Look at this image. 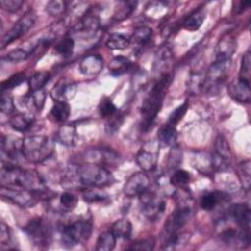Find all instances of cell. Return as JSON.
Wrapping results in <instances>:
<instances>
[{
  "mask_svg": "<svg viewBox=\"0 0 251 251\" xmlns=\"http://www.w3.org/2000/svg\"><path fill=\"white\" fill-rule=\"evenodd\" d=\"M1 184L2 186L20 187L45 196L47 188L41 176L31 170H23L14 164L3 163L1 166ZM45 198H47L45 196Z\"/></svg>",
  "mask_w": 251,
  "mask_h": 251,
  "instance_id": "obj_1",
  "label": "cell"
},
{
  "mask_svg": "<svg viewBox=\"0 0 251 251\" xmlns=\"http://www.w3.org/2000/svg\"><path fill=\"white\" fill-rule=\"evenodd\" d=\"M172 77L169 73H165L160 75L158 80L150 89L146 98L141 106V128L143 130L149 129L153 122L157 118L159 112L162 109L163 101L166 96L167 90L171 83Z\"/></svg>",
  "mask_w": 251,
  "mask_h": 251,
  "instance_id": "obj_2",
  "label": "cell"
},
{
  "mask_svg": "<svg viewBox=\"0 0 251 251\" xmlns=\"http://www.w3.org/2000/svg\"><path fill=\"white\" fill-rule=\"evenodd\" d=\"M193 214L191 204L182 202L169 216L163 230V246L166 249H174L181 242H184V233H180V229L190 220Z\"/></svg>",
  "mask_w": 251,
  "mask_h": 251,
  "instance_id": "obj_3",
  "label": "cell"
},
{
  "mask_svg": "<svg viewBox=\"0 0 251 251\" xmlns=\"http://www.w3.org/2000/svg\"><path fill=\"white\" fill-rule=\"evenodd\" d=\"M62 244L72 248L87 241L92 232V219L90 216H75L69 218L59 226Z\"/></svg>",
  "mask_w": 251,
  "mask_h": 251,
  "instance_id": "obj_4",
  "label": "cell"
},
{
  "mask_svg": "<svg viewBox=\"0 0 251 251\" xmlns=\"http://www.w3.org/2000/svg\"><path fill=\"white\" fill-rule=\"evenodd\" d=\"M54 153V142L45 135H29L23 139V155L29 163L46 161Z\"/></svg>",
  "mask_w": 251,
  "mask_h": 251,
  "instance_id": "obj_5",
  "label": "cell"
},
{
  "mask_svg": "<svg viewBox=\"0 0 251 251\" xmlns=\"http://www.w3.org/2000/svg\"><path fill=\"white\" fill-rule=\"evenodd\" d=\"M75 173L78 182L86 187L102 188L115 180L113 175L104 166L93 163L79 165Z\"/></svg>",
  "mask_w": 251,
  "mask_h": 251,
  "instance_id": "obj_6",
  "label": "cell"
},
{
  "mask_svg": "<svg viewBox=\"0 0 251 251\" xmlns=\"http://www.w3.org/2000/svg\"><path fill=\"white\" fill-rule=\"evenodd\" d=\"M24 230L29 240L38 247H48L52 242V226L48 220L42 217L31 219L24 227Z\"/></svg>",
  "mask_w": 251,
  "mask_h": 251,
  "instance_id": "obj_7",
  "label": "cell"
},
{
  "mask_svg": "<svg viewBox=\"0 0 251 251\" xmlns=\"http://www.w3.org/2000/svg\"><path fill=\"white\" fill-rule=\"evenodd\" d=\"M0 194L3 198L22 208H30L35 206L40 196L38 193L25 188L2 185L0 189Z\"/></svg>",
  "mask_w": 251,
  "mask_h": 251,
  "instance_id": "obj_8",
  "label": "cell"
},
{
  "mask_svg": "<svg viewBox=\"0 0 251 251\" xmlns=\"http://www.w3.org/2000/svg\"><path fill=\"white\" fill-rule=\"evenodd\" d=\"M36 15L32 10L25 12L15 24L14 25L3 35L1 39V47L4 48L11 44L15 40L23 36L35 23Z\"/></svg>",
  "mask_w": 251,
  "mask_h": 251,
  "instance_id": "obj_9",
  "label": "cell"
},
{
  "mask_svg": "<svg viewBox=\"0 0 251 251\" xmlns=\"http://www.w3.org/2000/svg\"><path fill=\"white\" fill-rule=\"evenodd\" d=\"M140 196L142 214L151 222L158 221L166 211V201L162 197L147 191Z\"/></svg>",
  "mask_w": 251,
  "mask_h": 251,
  "instance_id": "obj_10",
  "label": "cell"
},
{
  "mask_svg": "<svg viewBox=\"0 0 251 251\" xmlns=\"http://www.w3.org/2000/svg\"><path fill=\"white\" fill-rule=\"evenodd\" d=\"M84 159L87 163H93L98 165H111L117 166L120 164L121 157L119 154L111 148H92L85 152Z\"/></svg>",
  "mask_w": 251,
  "mask_h": 251,
  "instance_id": "obj_11",
  "label": "cell"
},
{
  "mask_svg": "<svg viewBox=\"0 0 251 251\" xmlns=\"http://www.w3.org/2000/svg\"><path fill=\"white\" fill-rule=\"evenodd\" d=\"M150 180L145 172L132 175L124 185V193L128 197L140 196L149 188Z\"/></svg>",
  "mask_w": 251,
  "mask_h": 251,
  "instance_id": "obj_12",
  "label": "cell"
},
{
  "mask_svg": "<svg viewBox=\"0 0 251 251\" xmlns=\"http://www.w3.org/2000/svg\"><path fill=\"white\" fill-rule=\"evenodd\" d=\"M2 154L7 157V163L13 164L23 155V139L15 136H2L1 139Z\"/></svg>",
  "mask_w": 251,
  "mask_h": 251,
  "instance_id": "obj_13",
  "label": "cell"
},
{
  "mask_svg": "<svg viewBox=\"0 0 251 251\" xmlns=\"http://www.w3.org/2000/svg\"><path fill=\"white\" fill-rule=\"evenodd\" d=\"M135 161L143 172H152L157 167L158 150H153L147 146H144L136 154Z\"/></svg>",
  "mask_w": 251,
  "mask_h": 251,
  "instance_id": "obj_14",
  "label": "cell"
},
{
  "mask_svg": "<svg viewBox=\"0 0 251 251\" xmlns=\"http://www.w3.org/2000/svg\"><path fill=\"white\" fill-rule=\"evenodd\" d=\"M230 216L240 229L250 230L251 211L249 205L246 203H237L230 207Z\"/></svg>",
  "mask_w": 251,
  "mask_h": 251,
  "instance_id": "obj_15",
  "label": "cell"
},
{
  "mask_svg": "<svg viewBox=\"0 0 251 251\" xmlns=\"http://www.w3.org/2000/svg\"><path fill=\"white\" fill-rule=\"evenodd\" d=\"M228 93L233 100L248 104L251 99L250 82L238 78L228 85Z\"/></svg>",
  "mask_w": 251,
  "mask_h": 251,
  "instance_id": "obj_16",
  "label": "cell"
},
{
  "mask_svg": "<svg viewBox=\"0 0 251 251\" xmlns=\"http://www.w3.org/2000/svg\"><path fill=\"white\" fill-rule=\"evenodd\" d=\"M103 69V59L98 54L85 56L79 62V71L84 75H95Z\"/></svg>",
  "mask_w": 251,
  "mask_h": 251,
  "instance_id": "obj_17",
  "label": "cell"
},
{
  "mask_svg": "<svg viewBox=\"0 0 251 251\" xmlns=\"http://www.w3.org/2000/svg\"><path fill=\"white\" fill-rule=\"evenodd\" d=\"M100 27V21L94 15H83L79 23L75 27V30L78 34H83L84 36L94 35Z\"/></svg>",
  "mask_w": 251,
  "mask_h": 251,
  "instance_id": "obj_18",
  "label": "cell"
},
{
  "mask_svg": "<svg viewBox=\"0 0 251 251\" xmlns=\"http://www.w3.org/2000/svg\"><path fill=\"white\" fill-rule=\"evenodd\" d=\"M236 50V42L233 38L225 37L216 45L215 55L217 60H230Z\"/></svg>",
  "mask_w": 251,
  "mask_h": 251,
  "instance_id": "obj_19",
  "label": "cell"
},
{
  "mask_svg": "<svg viewBox=\"0 0 251 251\" xmlns=\"http://www.w3.org/2000/svg\"><path fill=\"white\" fill-rule=\"evenodd\" d=\"M56 138L61 144L67 147H72L75 145L77 141V133L75 126L73 125L61 126L56 133Z\"/></svg>",
  "mask_w": 251,
  "mask_h": 251,
  "instance_id": "obj_20",
  "label": "cell"
},
{
  "mask_svg": "<svg viewBox=\"0 0 251 251\" xmlns=\"http://www.w3.org/2000/svg\"><path fill=\"white\" fill-rule=\"evenodd\" d=\"M76 92L75 83H66L60 81L52 90V96L56 101H68L75 96Z\"/></svg>",
  "mask_w": 251,
  "mask_h": 251,
  "instance_id": "obj_21",
  "label": "cell"
},
{
  "mask_svg": "<svg viewBox=\"0 0 251 251\" xmlns=\"http://www.w3.org/2000/svg\"><path fill=\"white\" fill-rule=\"evenodd\" d=\"M33 123H34L33 117L24 113H17L13 115L9 120V124L11 127L14 130L20 131V132H25L28 130L32 126Z\"/></svg>",
  "mask_w": 251,
  "mask_h": 251,
  "instance_id": "obj_22",
  "label": "cell"
},
{
  "mask_svg": "<svg viewBox=\"0 0 251 251\" xmlns=\"http://www.w3.org/2000/svg\"><path fill=\"white\" fill-rule=\"evenodd\" d=\"M205 20V11L199 8L190 13L182 23V27L189 31H195L199 29Z\"/></svg>",
  "mask_w": 251,
  "mask_h": 251,
  "instance_id": "obj_23",
  "label": "cell"
},
{
  "mask_svg": "<svg viewBox=\"0 0 251 251\" xmlns=\"http://www.w3.org/2000/svg\"><path fill=\"white\" fill-rule=\"evenodd\" d=\"M71 114V107L66 101H55L50 111V118L57 123H65Z\"/></svg>",
  "mask_w": 251,
  "mask_h": 251,
  "instance_id": "obj_24",
  "label": "cell"
},
{
  "mask_svg": "<svg viewBox=\"0 0 251 251\" xmlns=\"http://www.w3.org/2000/svg\"><path fill=\"white\" fill-rule=\"evenodd\" d=\"M176 126L166 123L158 131V143L162 146H173L176 140Z\"/></svg>",
  "mask_w": 251,
  "mask_h": 251,
  "instance_id": "obj_25",
  "label": "cell"
},
{
  "mask_svg": "<svg viewBox=\"0 0 251 251\" xmlns=\"http://www.w3.org/2000/svg\"><path fill=\"white\" fill-rule=\"evenodd\" d=\"M225 194L221 191H210L202 195L200 199V206L203 210H213L222 200H224Z\"/></svg>",
  "mask_w": 251,
  "mask_h": 251,
  "instance_id": "obj_26",
  "label": "cell"
},
{
  "mask_svg": "<svg viewBox=\"0 0 251 251\" xmlns=\"http://www.w3.org/2000/svg\"><path fill=\"white\" fill-rule=\"evenodd\" d=\"M131 67V62L123 56H118L113 58L109 62V70L114 75H121L126 73Z\"/></svg>",
  "mask_w": 251,
  "mask_h": 251,
  "instance_id": "obj_27",
  "label": "cell"
},
{
  "mask_svg": "<svg viewBox=\"0 0 251 251\" xmlns=\"http://www.w3.org/2000/svg\"><path fill=\"white\" fill-rule=\"evenodd\" d=\"M82 198L87 203H104L108 200L109 195L99 187H91L82 191Z\"/></svg>",
  "mask_w": 251,
  "mask_h": 251,
  "instance_id": "obj_28",
  "label": "cell"
},
{
  "mask_svg": "<svg viewBox=\"0 0 251 251\" xmlns=\"http://www.w3.org/2000/svg\"><path fill=\"white\" fill-rule=\"evenodd\" d=\"M111 231L118 238H128L132 231V225L127 219H120L113 224Z\"/></svg>",
  "mask_w": 251,
  "mask_h": 251,
  "instance_id": "obj_29",
  "label": "cell"
},
{
  "mask_svg": "<svg viewBox=\"0 0 251 251\" xmlns=\"http://www.w3.org/2000/svg\"><path fill=\"white\" fill-rule=\"evenodd\" d=\"M116 240L117 237L112 231H105L98 236L95 249L97 251H111L116 246Z\"/></svg>",
  "mask_w": 251,
  "mask_h": 251,
  "instance_id": "obj_30",
  "label": "cell"
},
{
  "mask_svg": "<svg viewBox=\"0 0 251 251\" xmlns=\"http://www.w3.org/2000/svg\"><path fill=\"white\" fill-rule=\"evenodd\" d=\"M215 154L224 159L226 162L229 164L231 160V150L229 144L225 136L218 135L215 140Z\"/></svg>",
  "mask_w": 251,
  "mask_h": 251,
  "instance_id": "obj_31",
  "label": "cell"
},
{
  "mask_svg": "<svg viewBox=\"0 0 251 251\" xmlns=\"http://www.w3.org/2000/svg\"><path fill=\"white\" fill-rule=\"evenodd\" d=\"M190 174L185 170H176L170 178V182L173 186L180 189H184L189 185L190 182Z\"/></svg>",
  "mask_w": 251,
  "mask_h": 251,
  "instance_id": "obj_32",
  "label": "cell"
},
{
  "mask_svg": "<svg viewBox=\"0 0 251 251\" xmlns=\"http://www.w3.org/2000/svg\"><path fill=\"white\" fill-rule=\"evenodd\" d=\"M152 34L153 31L150 27L148 26H139L138 28H136L131 36L132 42L138 46V47H142L144 45H146L152 38Z\"/></svg>",
  "mask_w": 251,
  "mask_h": 251,
  "instance_id": "obj_33",
  "label": "cell"
},
{
  "mask_svg": "<svg viewBox=\"0 0 251 251\" xmlns=\"http://www.w3.org/2000/svg\"><path fill=\"white\" fill-rule=\"evenodd\" d=\"M50 74L45 71L37 72L28 79V86L31 92L43 89V86L49 81Z\"/></svg>",
  "mask_w": 251,
  "mask_h": 251,
  "instance_id": "obj_34",
  "label": "cell"
},
{
  "mask_svg": "<svg viewBox=\"0 0 251 251\" xmlns=\"http://www.w3.org/2000/svg\"><path fill=\"white\" fill-rule=\"evenodd\" d=\"M130 44V40L123 34L112 33L106 40V46L112 50H124Z\"/></svg>",
  "mask_w": 251,
  "mask_h": 251,
  "instance_id": "obj_35",
  "label": "cell"
},
{
  "mask_svg": "<svg viewBox=\"0 0 251 251\" xmlns=\"http://www.w3.org/2000/svg\"><path fill=\"white\" fill-rule=\"evenodd\" d=\"M206 82V75L201 73L192 74L188 81V89L192 94H200L204 92Z\"/></svg>",
  "mask_w": 251,
  "mask_h": 251,
  "instance_id": "obj_36",
  "label": "cell"
},
{
  "mask_svg": "<svg viewBox=\"0 0 251 251\" xmlns=\"http://www.w3.org/2000/svg\"><path fill=\"white\" fill-rule=\"evenodd\" d=\"M58 202H59V208L63 212H70L76 206L77 197L73 192L66 191L59 195Z\"/></svg>",
  "mask_w": 251,
  "mask_h": 251,
  "instance_id": "obj_37",
  "label": "cell"
},
{
  "mask_svg": "<svg viewBox=\"0 0 251 251\" xmlns=\"http://www.w3.org/2000/svg\"><path fill=\"white\" fill-rule=\"evenodd\" d=\"M136 4L137 3L133 2V1L121 2L120 7L117 8V10L115 11L114 20L117 22H122V21L126 20V18H128L131 15V13L133 12V10L135 9Z\"/></svg>",
  "mask_w": 251,
  "mask_h": 251,
  "instance_id": "obj_38",
  "label": "cell"
},
{
  "mask_svg": "<svg viewBox=\"0 0 251 251\" xmlns=\"http://www.w3.org/2000/svg\"><path fill=\"white\" fill-rule=\"evenodd\" d=\"M250 161L246 160L241 162L238 165L237 171H238V176L240 178V181L242 183L243 188L249 189L251 185V167H250Z\"/></svg>",
  "mask_w": 251,
  "mask_h": 251,
  "instance_id": "obj_39",
  "label": "cell"
},
{
  "mask_svg": "<svg viewBox=\"0 0 251 251\" xmlns=\"http://www.w3.org/2000/svg\"><path fill=\"white\" fill-rule=\"evenodd\" d=\"M182 162V151L177 145H173L167 158V168L169 171L175 170Z\"/></svg>",
  "mask_w": 251,
  "mask_h": 251,
  "instance_id": "obj_40",
  "label": "cell"
},
{
  "mask_svg": "<svg viewBox=\"0 0 251 251\" xmlns=\"http://www.w3.org/2000/svg\"><path fill=\"white\" fill-rule=\"evenodd\" d=\"M117 112H118V109L110 98H107V97L103 98L98 105V113L102 118L109 119L113 117Z\"/></svg>",
  "mask_w": 251,
  "mask_h": 251,
  "instance_id": "obj_41",
  "label": "cell"
},
{
  "mask_svg": "<svg viewBox=\"0 0 251 251\" xmlns=\"http://www.w3.org/2000/svg\"><path fill=\"white\" fill-rule=\"evenodd\" d=\"M75 48V41L72 37H65L62 40H60L57 45L55 46V51L63 56V57H69L73 54Z\"/></svg>",
  "mask_w": 251,
  "mask_h": 251,
  "instance_id": "obj_42",
  "label": "cell"
},
{
  "mask_svg": "<svg viewBox=\"0 0 251 251\" xmlns=\"http://www.w3.org/2000/svg\"><path fill=\"white\" fill-rule=\"evenodd\" d=\"M172 51L170 48L168 47H163L161 48L157 53H156V56H155V61H154V67L156 68V71L157 70H161L163 69L164 67H166L170 60L172 59Z\"/></svg>",
  "mask_w": 251,
  "mask_h": 251,
  "instance_id": "obj_43",
  "label": "cell"
},
{
  "mask_svg": "<svg viewBox=\"0 0 251 251\" xmlns=\"http://www.w3.org/2000/svg\"><path fill=\"white\" fill-rule=\"evenodd\" d=\"M250 70H251V54H250V50L248 49L242 56L238 78L250 82V75H251Z\"/></svg>",
  "mask_w": 251,
  "mask_h": 251,
  "instance_id": "obj_44",
  "label": "cell"
},
{
  "mask_svg": "<svg viewBox=\"0 0 251 251\" xmlns=\"http://www.w3.org/2000/svg\"><path fill=\"white\" fill-rule=\"evenodd\" d=\"M67 10V3L62 0H51L46 4V12L51 17H61Z\"/></svg>",
  "mask_w": 251,
  "mask_h": 251,
  "instance_id": "obj_45",
  "label": "cell"
},
{
  "mask_svg": "<svg viewBox=\"0 0 251 251\" xmlns=\"http://www.w3.org/2000/svg\"><path fill=\"white\" fill-rule=\"evenodd\" d=\"M188 107H189V104L187 101H184L181 105H179L178 107H176L172 113L171 115L169 116V119H168V124L169 125H172L174 126H176L181 120L182 118L184 117V115L186 114L187 110H188Z\"/></svg>",
  "mask_w": 251,
  "mask_h": 251,
  "instance_id": "obj_46",
  "label": "cell"
},
{
  "mask_svg": "<svg viewBox=\"0 0 251 251\" xmlns=\"http://www.w3.org/2000/svg\"><path fill=\"white\" fill-rule=\"evenodd\" d=\"M25 75L24 73H18V74L13 75L12 76H10L9 78H7L5 81L2 82V84H1L2 93L5 90L17 87L18 85L23 83L25 81Z\"/></svg>",
  "mask_w": 251,
  "mask_h": 251,
  "instance_id": "obj_47",
  "label": "cell"
},
{
  "mask_svg": "<svg viewBox=\"0 0 251 251\" xmlns=\"http://www.w3.org/2000/svg\"><path fill=\"white\" fill-rule=\"evenodd\" d=\"M45 98H46L45 91H44L43 89H40V90L33 91V92L30 93L29 102L32 104V106H33L37 111H41V109H42L43 106H44Z\"/></svg>",
  "mask_w": 251,
  "mask_h": 251,
  "instance_id": "obj_48",
  "label": "cell"
},
{
  "mask_svg": "<svg viewBox=\"0 0 251 251\" xmlns=\"http://www.w3.org/2000/svg\"><path fill=\"white\" fill-rule=\"evenodd\" d=\"M123 115L122 114H120L119 112H117L113 117H111V118H109L108 120V122H107V124H106V126H105V129H106V131L110 134H113L114 132H116L119 128H120V126H121V125H122V123H123Z\"/></svg>",
  "mask_w": 251,
  "mask_h": 251,
  "instance_id": "obj_49",
  "label": "cell"
},
{
  "mask_svg": "<svg viewBox=\"0 0 251 251\" xmlns=\"http://www.w3.org/2000/svg\"><path fill=\"white\" fill-rule=\"evenodd\" d=\"M28 52H26L25 50L22 49V48H17L14 49L12 51H10L4 58L3 60H6L8 62H13V63H17L20 61H24L28 57Z\"/></svg>",
  "mask_w": 251,
  "mask_h": 251,
  "instance_id": "obj_50",
  "label": "cell"
},
{
  "mask_svg": "<svg viewBox=\"0 0 251 251\" xmlns=\"http://www.w3.org/2000/svg\"><path fill=\"white\" fill-rule=\"evenodd\" d=\"M0 109H1V112L5 115H11L15 112V104L13 102V99L9 95L2 94Z\"/></svg>",
  "mask_w": 251,
  "mask_h": 251,
  "instance_id": "obj_51",
  "label": "cell"
},
{
  "mask_svg": "<svg viewBox=\"0 0 251 251\" xmlns=\"http://www.w3.org/2000/svg\"><path fill=\"white\" fill-rule=\"evenodd\" d=\"M155 241L153 238H144L138 241H135L134 243L131 244L129 249L133 250H144V251H151L154 248Z\"/></svg>",
  "mask_w": 251,
  "mask_h": 251,
  "instance_id": "obj_52",
  "label": "cell"
},
{
  "mask_svg": "<svg viewBox=\"0 0 251 251\" xmlns=\"http://www.w3.org/2000/svg\"><path fill=\"white\" fill-rule=\"evenodd\" d=\"M24 1L23 0H2L0 1V6L3 10L10 12V13H15L21 9L23 6Z\"/></svg>",
  "mask_w": 251,
  "mask_h": 251,
  "instance_id": "obj_53",
  "label": "cell"
},
{
  "mask_svg": "<svg viewBox=\"0 0 251 251\" xmlns=\"http://www.w3.org/2000/svg\"><path fill=\"white\" fill-rule=\"evenodd\" d=\"M10 242H11L10 227L4 222H1V228H0V244H1V248L3 249L4 246L10 244Z\"/></svg>",
  "mask_w": 251,
  "mask_h": 251,
  "instance_id": "obj_54",
  "label": "cell"
},
{
  "mask_svg": "<svg viewBox=\"0 0 251 251\" xmlns=\"http://www.w3.org/2000/svg\"><path fill=\"white\" fill-rule=\"evenodd\" d=\"M249 6H250V2H242L241 1L238 3V6H236V8L232 9V13L240 14L243 11H245L247 8H249Z\"/></svg>",
  "mask_w": 251,
  "mask_h": 251,
  "instance_id": "obj_55",
  "label": "cell"
}]
</instances>
